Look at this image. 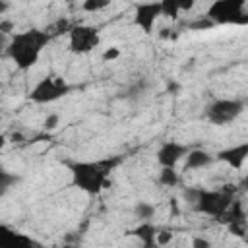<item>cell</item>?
I'll list each match as a JSON object with an SVG mask.
<instances>
[{"mask_svg":"<svg viewBox=\"0 0 248 248\" xmlns=\"http://www.w3.org/2000/svg\"><path fill=\"white\" fill-rule=\"evenodd\" d=\"M110 0H83L81 8L83 12H99V10H105Z\"/></svg>","mask_w":248,"mask_h":248,"instance_id":"2e32d148","label":"cell"},{"mask_svg":"<svg viewBox=\"0 0 248 248\" xmlns=\"http://www.w3.org/2000/svg\"><path fill=\"white\" fill-rule=\"evenodd\" d=\"M242 110H244V103L238 99H217L207 105L205 116L211 124L225 126V124L236 120L242 114Z\"/></svg>","mask_w":248,"mask_h":248,"instance_id":"8992f818","label":"cell"},{"mask_svg":"<svg viewBox=\"0 0 248 248\" xmlns=\"http://www.w3.org/2000/svg\"><path fill=\"white\" fill-rule=\"evenodd\" d=\"M246 0H215L207 8V17L215 25H248V14L244 12Z\"/></svg>","mask_w":248,"mask_h":248,"instance_id":"277c9868","label":"cell"},{"mask_svg":"<svg viewBox=\"0 0 248 248\" xmlns=\"http://www.w3.org/2000/svg\"><path fill=\"white\" fill-rule=\"evenodd\" d=\"M170 240H172V232H170V231H161V232H157V244L165 246V244H169Z\"/></svg>","mask_w":248,"mask_h":248,"instance_id":"603a6c76","label":"cell"},{"mask_svg":"<svg viewBox=\"0 0 248 248\" xmlns=\"http://www.w3.org/2000/svg\"><path fill=\"white\" fill-rule=\"evenodd\" d=\"M192 246H194V248H209L211 244H209V240H205V238H194V240H192Z\"/></svg>","mask_w":248,"mask_h":248,"instance_id":"d4e9b609","label":"cell"},{"mask_svg":"<svg viewBox=\"0 0 248 248\" xmlns=\"http://www.w3.org/2000/svg\"><path fill=\"white\" fill-rule=\"evenodd\" d=\"M134 215L138 219H141V221H149L155 215V205L147 203V202H138L136 207H134Z\"/></svg>","mask_w":248,"mask_h":248,"instance_id":"4fadbf2b","label":"cell"},{"mask_svg":"<svg viewBox=\"0 0 248 248\" xmlns=\"http://www.w3.org/2000/svg\"><path fill=\"white\" fill-rule=\"evenodd\" d=\"M58 122H60V116H58L56 112H52V114H48V116L45 118L43 126H45V130H54V128L58 126Z\"/></svg>","mask_w":248,"mask_h":248,"instance_id":"d6986e66","label":"cell"},{"mask_svg":"<svg viewBox=\"0 0 248 248\" xmlns=\"http://www.w3.org/2000/svg\"><path fill=\"white\" fill-rule=\"evenodd\" d=\"M120 56V50L116 48V46H110V48H107L105 52H103V60H107V62H110V60H116Z\"/></svg>","mask_w":248,"mask_h":248,"instance_id":"7402d4cb","label":"cell"},{"mask_svg":"<svg viewBox=\"0 0 248 248\" xmlns=\"http://www.w3.org/2000/svg\"><path fill=\"white\" fill-rule=\"evenodd\" d=\"M99 29L93 25H76L70 29V52L74 54H85L91 52L99 45Z\"/></svg>","mask_w":248,"mask_h":248,"instance_id":"52a82bcc","label":"cell"},{"mask_svg":"<svg viewBox=\"0 0 248 248\" xmlns=\"http://www.w3.org/2000/svg\"><path fill=\"white\" fill-rule=\"evenodd\" d=\"M213 163V155L203 151V149H192L188 151L186 155V165H184V170L188 169H202V167H207Z\"/></svg>","mask_w":248,"mask_h":248,"instance_id":"8fae6325","label":"cell"},{"mask_svg":"<svg viewBox=\"0 0 248 248\" xmlns=\"http://www.w3.org/2000/svg\"><path fill=\"white\" fill-rule=\"evenodd\" d=\"M0 186H2V192H6L8 188H10V184L12 182H17L19 180V176H16V174H8V170H0Z\"/></svg>","mask_w":248,"mask_h":248,"instance_id":"ac0fdd59","label":"cell"},{"mask_svg":"<svg viewBox=\"0 0 248 248\" xmlns=\"http://www.w3.org/2000/svg\"><path fill=\"white\" fill-rule=\"evenodd\" d=\"M215 23L205 16V19H198V21H194V23H190V29H207V27H213Z\"/></svg>","mask_w":248,"mask_h":248,"instance_id":"44dd1931","label":"cell"},{"mask_svg":"<svg viewBox=\"0 0 248 248\" xmlns=\"http://www.w3.org/2000/svg\"><path fill=\"white\" fill-rule=\"evenodd\" d=\"M234 186H225L223 190H202V188H186L184 198L194 205V211L211 215L221 219L229 205L232 203Z\"/></svg>","mask_w":248,"mask_h":248,"instance_id":"3957f363","label":"cell"},{"mask_svg":"<svg viewBox=\"0 0 248 248\" xmlns=\"http://www.w3.org/2000/svg\"><path fill=\"white\" fill-rule=\"evenodd\" d=\"M64 2H72V0H64Z\"/></svg>","mask_w":248,"mask_h":248,"instance_id":"4316f807","label":"cell"},{"mask_svg":"<svg viewBox=\"0 0 248 248\" xmlns=\"http://www.w3.org/2000/svg\"><path fill=\"white\" fill-rule=\"evenodd\" d=\"M66 31H68V21H66V19L56 21V25L48 29V33H50L52 37H54V35H60V33H66Z\"/></svg>","mask_w":248,"mask_h":248,"instance_id":"ffe728a7","label":"cell"},{"mask_svg":"<svg viewBox=\"0 0 248 248\" xmlns=\"http://www.w3.org/2000/svg\"><path fill=\"white\" fill-rule=\"evenodd\" d=\"M52 39V35L48 31H41V29H27L23 33H16L8 45V56L16 62V66L19 70H31L43 48L48 45V41Z\"/></svg>","mask_w":248,"mask_h":248,"instance_id":"7a4b0ae2","label":"cell"},{"mask_svg":"<svg viewBox=\"0 0 248 248\" xmlns=\"http://www.w3.org/2000/svg\"><path fill=\"white\" fill-rule=\"evenodd\" d=\"M128 234L138 236L145 248H153V246H155V242H157V231H155V227H153L149 221L141 223L140 227H136V229H134V231H130Z\"/></svg>","mask_w":248,"mask_h":248,"instance_id":"7c38bea8","label":"cell"},{"mask_svg":"<svg viewBox=\"0 0 248 248\" xmlns=\"http://www.w3.org/2000/svg\"><path fill=\"white\" fill-rule=\"evenodd\" d=\"M227 227H229V232H231V234H234V236H244L248 225H246V219H242V221H232V223H229Z\"/></svg>","mask_w":248,"mask_h":248,"instance_id":"e0dca14e","label":"cell"},{"mask_svg":"<svg viewBox=\"0 0 248 248\" xmlns=\"http://www.w3.org/2000/svg\"><path fill=\"white\" fill-rule=\"evenodd\" d=\"M159 182L163 186H176L178 184V172L174 170V167H163L161 174H159Z\"/></svg>","mask_w":248,"mask_h":248,"instance_id":"5bb4252c","label":"cell"},{"mask_svg":"<svg viewBox=\"0 0 248 248\" xmlns=\"http://www.w3.org/2000/svg\"><path fill=\"white\" fill-rule=\"evenodd\" d=\"M194 4H196V0H178L180 10H184V12H190L194 8Z\"/></svg>","mask_w":248,"mask_h":248,"instance_id":"484cf974","label":"cell"},{"mask_svg":"<svg viewBox=\"0 0 248 248\" xmlns=\"http://www.w3.org/2000/svg\"><path fill=\"white\" fill-rule=\"evenodd\" d=\"M122 157H110V159H101V161H79V163H70L72 170V182L79 190L95 196L103 188L110 186V170L118 167Z\"/></svg>","mask_w":248,"mask_h":248,"instance_id":"6da1fadb","label":"cell"},{"mask_svg":"<svg viewBox=\"0 0 248 248\" xmlns=\"http://www.w3.org/2000/svg\"><path fill=\"white\" fill-rule=\"evenodd\" d=\"M159 2H161V12L165 17H170V19L178 17V12H180L178 0H159Z\"/></svg>","mask_w":248,"mask_h":248,"instance_id":"9a60e30c","label":"cell"},{"mask_svg":"<svg viewBox=\"0 0 248 248\" xmlns=\"http://www.w3.org/2000/svg\"><path fill=\"white\" fill-rule=\"evenodd\" d=\"M12 29H14V21H10V19H2V21H0V31H2L4 35L12 33Z\"/></svg>","mask_w":248,"mask_h":248,"instance_id":"cb8c5ba5","label":"cell"},{"mask_svg":"<svg viewBox=\"0 0 248 248\" xmlns=\"http://www.w3.org/2000/svg\"><path fill=\"white\" fill-rule=\"evenodd\" d=\"M70 85L58 78V76H46L43 78L29 93V99L33 103H39V105H46V103H52L60 97H64L66 93H70Z\"/></svg>","mask_w":248,"mask_h":248,"instance_id":"5b68a950","label":"cell"},{"mask_svg":"<svg viewBox=\"0 0 248 248\" xmlns=\"http://www.w3.org/2000/svg\"><path fill=\"white\" fill-rule=\"evenodd\" d=\"M188 145H182L178 141H165L157 151V163L161 167H174L184 155H188Z\"/></svg>","mask_w":248,"mask_h":248,"instance_id":"9c48e42d","label":"cell"},{"mask_svg":"<svg viewBox=\"0 0 248 248\" xmlns=\"http://www.w3.org/2000/svg\"><path fill=\"white\" fill-rule=\"evenodd\" d=\"M217 159H219V161H225V163L231 165L232 169H240V167L244 165V161L248 159V141L219 151V153H217Z\"/></svg>","mask_w":248,"mask_h":248,"instance_id":"30bf717a","label":"cell"},{"mask_svg":"<svg viewBox=\"0 0 248 248\" xmlns=\"http://www.w3.org/2000/svg\"><path fill=\"white\" fill-rule=\"evenodd\" d=\"M163 12H161V2H143V4H138L136 6V16H134V23L138 27L143 29V33H151L153 31V25H155V19L161 17Z\"/></svg>","mask_w":248,"mask_h":248,"instance_id":"ba28073f","label":"cell"}]
</instances>
